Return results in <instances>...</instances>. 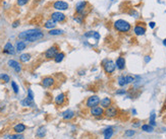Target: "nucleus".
I'll use <instances>...</instances> for the list:
<instances>
[{
    "label": "nucleus",
    "instance_id": "1",
    "mask_svg": "<svg viewBox=\"0 0 166 139\" xmlns=\"http://www.w3.org/2000/svg\"><path fill=\"white\" fill-rule=\"evenodd\" d=\"M43 37H44V34L39 30H29L21 32L19 35V39L26 40L28 42H36V41L42 39Z\"/></svg>",
    "mask_w": 166,
    "mask_h": 139
},
{
    "label": "nucleus",
    "instance_id": "2",
    "mask_svg": "<svg viewBox=\"0 0 166 139\" xmlns=\"http://www.w3.org/2000/svg\"><path fill=\"white\" fill-rule=\"evenodd\" d=\"M114 28L119 32H129L131 30V24L124 19H117L114 23Z\"/></svg>",
    "mask_w": 166,
    "mask_h": 139
},
{
    "label": "nucleus",
    "instance_id": "3",
    "mask_svg": "<svg viewBox=\"0 0 166 139\" xmlns=\"http://www.w3.org/2000/svg\"><path fill=\"white\" fill-rule=\"evenodd\" d=\"M103 68L105 73L112 74L113 72H114L115 68H116V65H115V63L112 60H105L103 62Z\"/></svg>",
    "mask_w": 166,
    "mask_h": 139
},
{
    "label": "nucleus",
    "instance_id": "4",
    "mask_svg": "<svg viewBox=\"0 0 166 139\" xmlns=\"http://www.w3.org/2000/svg\"><path fill=\"white\" fill-rule=\"evenodd\" d=\"M100 97H98V95H92V97H90L88 100H87L86 102V107L87 108H94L96 107V106H98V105H100Z\"/></svg>",
    "mask_w": 166,
    "mask_h": 139
},
{
    "label": "nucleus",
    "instance_id": "5",
    "mask_svg": "<svg viewBox=\"0 0 166 139\" xmlns=\"http://www.w3.org/2000/svg\"><path fill=\"white\" fill-rule=\"evenodd\" d=\"M118 114H119V111H118V109H117L116 107L110 106V107H108L107 109L105 110L104 115H105L107 118H115V117L118 116Z\"/></svg>",
    "mask_w": 166,
    "mask_h": 139
},
{
    "label": "nucleus",
    "instance_id": "6",
    "mask_svg": "<svg viewBox=\"0 0 166 139\" xmlns=\"http://www.w3.org/2000/svg\"><path fill=\"white\" fill-rule=\"evenodd\" d=\"M58 53V47L57 46H52L49 49H47V51L45 52V58L46 59H54V57Z\"/></svg>",
    "mask_w": 166,
    "mask_h": 139
},
{
    "label": "nucleus",
    "instance_id": "7",
    "mask_svg": "<svg viewBox=\"0 0 166 139\" xmlns=\"http://www.w3.org/2000/svg\"><path fill=\"white\" fill-rule=\"evenodd\" d=\"M54 9L59 10V11H62V10H67L68 9V3L65 1H62V0H57L53 3Z\"/></svg>",
    "mask_w": 166,
    "mask_h": 139
},
{
    "label": "nucleus",
    "instance_id": "8",
    "mask_svg": "<svg viewBox=\"0 0 166 139\" xmlns=\"http://www.w3.org/2000/svg\"><path fill=\"white\" fill-rule=\"evenodd\" d=\"M104 113H105V111H104L103 108L98 107V106H96V107H94V108H91V111H90V114H91L93 117H95V118H99V117L103 116Z\"/></svg>",
    "mask_w": 166,
    "mask_h": 139
},
{
    "label": "nucleus",
    "instance_id": "9",
    "mask_svg": "<svg viewBox=\"0 0 166 139\" xmlns=\"http://www.w3.org/2000/svg\"><path fill=\"white\" fill-rule=\"evenodd\" d=\"M51 19H53L55 23H63V21L66 19V16L60 11H56V12H53L51 14Z\"/></svg>",
    "mask_w": 166,
    "mask_h": 139
},
{
    "label": "nucleus",
    "instance_id": "10",
    "mask_svg": "<svg viewBox=\"0 0 166 139\" xmlns=\"http://www.w3.org/2000/svg\"><path fill=\"white\" fill-rule=\"evenodd\" d=\"M55 84V79L52 76H46L42 79V85L45 88H50Z\"/></svg>",
    "mask_w": 166,
    "mask_h": 139
},
{
    "label": "nucleus",
    "instance_id": "11",
    "mask_svg": "<svg viewBox=\"0 0 166 139\" xmlns=\"http://www.w3.org/2000/svg\"><path fill=\"white\" fill-rule=\"evenodd\" d=\"M7 64L9 65V67L13 68V70L15 72H17V73H19V72L21 71V65L19 64V63L17 62V61H15V60H9Z\"/></svg>",
    "mask_w": 166,
    "mask_h": 139
},
{
    "label": "nucleus",
    "instance_id": "12",
    "mask_svg": "<svg viewBox=\"0 0 166 139\" xmlns=\"http://www.w3.org/2000/svg\"><path fill=\"white\" fill-rule=\"evenodd\" d=\"M3 53L5 54H8V55H14L15 53V50H14L13 46L11 45V43H6L5 46L3 47Z\"/></svg>",
    "mask_w": 166,
    "mask_h": 139
},
{
    "label": "nucleus",
    "instance_id": "13",
    "mask_svg": "<svg viewBox=\"0 0 166 139\" xmlns=\"http://www.w3.org/2000/svg\"><path fill=\"white\" fill-rule=\"evenodd\" d=\"M87 5H88V2H87V1H81V2L77 3V4L75 5V10H77V13L82 14L83 12L86 10Z\"/></svg>",
    "mask_w": 166,
    "mask_h": 139
},
{
    "label": "nucleus",
    "instance_id": "14",
    "mask_svg": "<svg viewBox=\"0 0 166 139\" xmlns=\"http://www.w3.org/2000/svg\"><path fill=\"white\" fill-rule=\"evenodd\" d=\"M66 101V97H65V93H59L56 97H55V104L58 106V107H61L64 105Z\"/></svg>",
    "mask_w": 166,
    "mask_h": 139
},
{
    "label": "nucleus",
    "instance_id": "15",
    "mask_svg": "<svg viewBox=\"0 0 166 139\" xmlns=\"http://www.w3.org/2000/svg\"><path fill=\"white\" fill-rule=\"evenodd\" d=\"M75 114L73 111H71V110H66V111H64L62 113V118L64 119V120H73V118H75Z\"/></svg>",
    "mask_w": 166,
    "mask_h": 139
},
{
    "label": "nucleus",
    "instance_id": "16",
    "mask_svg": "<svg viewBox=\"0 0 166 139\" xmlns=\"http://www.w3.org/2000/svg\"><path fill=\"white\" fill-rule=\"evenodd\" d=\"M100 105H101V107L103 108V109H107L108 107L112 106V100H111L110 97H103V100H101Z\"/></svg>",
    "mask_w": 166,
    "mask_h": 139
},
{
    "label": "nucleus",
    "instance_id": "17",
    "mask_svg": "<svg viewBox=\"0 0 166 139\" xmlns=\"http://www.w3.org/2000/svg\"><path fill=\"white\" fill-rule=\"evenodd\" d=\"M115 65L116 67L119 70H123L125 68V59L123 57H118L116 59V62H115Z\"/></svg>",
    "mask_w": 166,
    "mask_h": 139
},
{
    "label": "nucleus",
    "instance_id": "18",
    "mask_svg": "<svg viewBox=\"0 0 166 139\" xmlns=\"http://www.w3.org/2000/svg\"><path fill=\"white\" fill-rule=\"evenodd\" d=\"M113 133H114V130H113L112 127L106 128V129L103 131L104 139H111V137L113 136Z\"/></svg>",
    "mask_w": 166,
    "mask_h": 139
},
{
    "label": "nucleus",
    "instance_id": "19",
    "mask_svg": "<svg viewBox=\"0 0 166 139\" xmlns=\"http://www.w3.org/2000/svg\"><path fill=\"white\" fill-rule=\"evenodd\" d=\"M133 32H135V34H136L137 36H143L146 32V28H145V26L137 24V26H135V28H133Z\"/></svg>",
    "mask_w": 166,
    "mask_h": 139
},
{
    "label": "nucleus",
    "instance_id": "20",
    "mask_svg": "<svg viewBox=\"0 0 166 139\" xmlns=\"http://www.w3.org/2000/svg\"><path fill=\"white\" fill-rule=\"evenodd\" d=\"M46 127H44V126H41V127L38 128L37 132H36V136L38 137V138H44L45 135H46Z\"/></svg>",
    "mask_w": 166,
    "mask_h": 139
},
{
    "label": "nucleus",
    "instance_id": "21",
    "mask_svg": "<svg viewBox=\"0 0 166 139\" xmlns=\"http://www.w3.org/2000/svg\"><path fill=\"white\" fill-rule=\"evenodd\" d=\"M27 129V126L23 123H19L13 127V131L15 133H23Z\"/></svg>",
    "mask_w": 166,
    "mask_h": 139
},
{
    "label": "nucleus",
    "instance_id": "22",
    "mask_svg": "<svg viewBox=\"0 0 166 139\" xmlns=\"http://www.w3.org/2000/svg\"><path fill=\"white\" fill-rule=\"evenodd\" d=\"M55 26H56V23L53 21V19H48V21L45 23V24H44V26L46 28H51V30H53L54 28H55Z\"/></svg>",
    "mask_w": 166,
    "mask_h": 139
},
{
    "label": "nucleus",
    "instance_id": "23",
    "mask_svg": "<svg viewBox=\"0 0 166 139\" xmlns=\"http://www.w3.org/2000/svg\"><path fill=\"white\" fill-rule=\"evenodd\" d=\"M64 57H65V54L62 53V52H58V53L56 54V56L54 57V61L56 63H60V62H62Z\"/></svg>",
    "mask_w": 166,
    "mask_h": 139
},
{
    "label": "nucleus",
    "instance_id": "24",
    "mask_svg": "<svg viewBox=\"0 0 166 139\" xmlns=\"http://www.w3.org/2000/svg\"><path fill=\"white\" fill-rule=\"evenodd\" d=\"M4 139H25V137L21 135V133H15L13 135H7L4 137Z\"/></svg>",
    "mask_w": 166,
    "mask_h": 139
},
{
    "label": "nucleus",
    "instance_id": "25",
    "mask_svg": "<svg viewBox=\"0 0 166 139\" xmlns=\"http://www.w3.org/2000/svg\"><path fill=\"white\" fill-rule=\"evenodd\" d=\"M21 105H23V107H33L34 106V101L30 100L29 97H27V99H25V100L21 102Z\"/></svg>",
    "mask_w": 166,
    "mask_h": 139
},
{
    "label": "nucleus",
    "instance_id": "26",
    "mask_svg": "<svg viewBox=\"0 0 166 139\" xmlns=\"http://www.w3.org/2000/svg\"><path fill=\"white\" fill-rule=\"evenodd\" d=\"M30 59H31V54H29V53L21 54V55L19 56V60H21V62H28V61H30Z\"/></svg>",
    "mask_w": 166,
    "mask_h": 139
},
{
    "label": "nucleus",
    "instance_id": "27",
    "mask_svg": "<svg viewBox=\"0 0 166 139\" xmlns=\"http://www.w3.org/2000/svg\"><path fill=\"white\" fill-rule=\"evenodd\" d=\"M142 130L143 131H145V132H153V130H154V128H153L152 125H150V124H145V125L142 126Z\"/></svg>",
    "mask_w": 166,
    "mask_h": 139
},
{
    "label": "nucleus",
    "instance_id": "28",
    "mask_svg": "<svg viewBox=\"0 0 166 139\" xmlns=\"http://www.w3.org/2000/svg\"><path fill=\"white\" fill-rule=\"evenodd\" d=\"M26 43L25 42H23V41H19V42H17V51H23V50H25L26 49Z\"/></svg>",
    "mask_w": 166,
    "mask_h": 139
},
{
    "label": "nucleus",
    "instance_id": "29",
    "mask_svg": "<svg viewBox=\"0 0 166 139\" xmlns=\"http://www.w3.org/2000/svg\"><path fill=\"white\" fill-rule=\"evenodd\" d=\"M117 82H118V85H119V86H124L126 84L125 76H123V75L119 76V77H118V80H117Z\"/></svg>",
    "mask_w": 166,
    "mask_h": 139
},
{
    "label": "nucleus",
    "instance_id": "30",
    "mask_svg": "<svg viewBox=\"0 0 166 139\" xmlns=\"http://www.w3.org/2000/svg\"><path fill=\"white\" fill-rule=\"evenodd\" d=\"M0 80L4 81V82H9L10 81V77L8 74H5V73H2L0 74Z\"/></svg>",
    "mask_w": 166,
    "mask_h": 139
},
{
    "label": "nucleus",
    "instance_id": "31",
    "mask_svg": "<svg viewBox=\"0 0 166 139\" xmlns=\"http://www.w3.org/2000/svg\"><path fill=\"white\" fill-rule=\"evenodd\" d=\"M62 32H63V30H56V28H53V30H51L49 32V35H51V36H58V35H61Z\"/></svg>",
    "mask_w": 166,
    "mask_h": 139
},
{
    "label": "nucleus",
    "instance_id": "32",
    "mask_svg": "<svg viewBox=\"0 0 166 139\" xmlns=\"http://www.w3.org/2000/svg\"><path fill=\"white\" fill-rule=\"evenodd\" d=\"M155 119H156V115H155V113L153 112V113L151 114V116H150V125H152L153 127H154V126H156Z\"/></svg>",
    "mask_w": 166,
    "mask_h": 139
},
{
    "label": "nucleus",
    "instance_id": "33",
    "mask_svg": "<svg viewBox=\"0 0 166 139\" xmlns=\"http://www.w3.org/2000/svg\"><path fill=\"white\" fill-rule=\"evenodd\" d=\"M125 80H126V84L133 83V81H135V77L131 76V75H126V76H125Z\"/></svg>",
    "mask_w": 166,
    "mask_h": 139
},
{
    "label": "nucleus",
    "instance_id": "34",
    "mask_svg": "<svg viewBox=\"0 0 166 139\" xmlns=\"http://www.w3.org/2000/svg\"><path fill=\"white\" fill-rule=\"evenodd\" d=\"M11 86H12V89H13L14 93H19V86H17L15 81H11Z\"/></svg>",
    "mask_w": 166,
    "mask_h": 139
},
{
    "label": "nucleus",
    "instance_id": "35",
    "mask_svg": "<svg viewBox=\"0 0 166 139\" xmlns=\"http://www.w3.org/2000/svg\"><path fill=\"white\" fill-rule=\"evenodd\" d=\"M30 0H17V5L19 6H23V5H26L29 3Z\"/></svg>",
    "mask_w": 166,
    "mask_h": 139
},
{
    "label": "nucleus",
    "instance_id": "36",
    "mask_svg": "<svg viewBox=\"0 0 166 139\" xmlns=\"http://www.w3.org/2000/svg\"><path fill=\"white\" fill-rule=\"evenodd\" d=\"M28 97L30 99V100L34 101V95H33V91H32L31 88H29L28 89Z\"/></svg>",
    "mask_w": 166,
    "mask_h": 139
},
{
    "label": "nucleus",
    "instance_id": "37",
    "mask_svg": "<svg viewBox=\"0 0 166 139\" xmlns=\"http://www.w3.org/2000/svg\"><path fill=\"white\" fill-rule=\"evenodd\" d=\"M135 130H127V131H126L125 132V135L127 137H131V136H133V135H135Z\"/></svg>",
    "mask_w": 166,
    "mask_h": 139
},
{
    "label": "nucleus",
    "instance_id": "38",
    "mask_svg": "<svg viewBox=\"0 0 166 139\" xmlns=\"http://www.w3.org/2000/svg\"><path fill=\"white\" fill-rule=\"evenodd\" d=\"M93 38H94V39H96V40H99V39H100V35H99V32H94V34H93Z\"/></svg>",
    "mask_w": 166,
    "mask_h": 139
},
{
    "label": "nucleus",
    "instance_id": "39",
    "mask_svg": "<svg viewBox=\"0 0 166 139\" xmlns=\"http://www.w3.org/2000/svg\"><path fill=\"white\" fill-rule=\"evenodd\" d=\"M19 23H21L19 21H15L13 23H12V28H17V26H19Z\"/></svg>",
    "mask_w": 166,
    "mask_h": 139
},
{
    "label": "nucleus",
    "instance_id": "40",
    "mask_svg": "<svg viewBox=\"0 0 166 139\" xmlns=\"http://www.w3.org/2000/svg\"><path fill=\"white\" fill-rule=\"evenodd\" d=\"M116 93L117 95H124V93H126V91L124 89H120V91H117Z\"/></svg>",
    "mask_w": 166,
    "mask_h": 139
},
{
    "label": "nucleus",
    "instance_id": "41",
    "mask_svg": "<svg viewBox=\"0 0 166 139\" xmlns=\"http://www.w3.org/2000/svg\"><path fill=\"white\" fill-rule=\"evenodd\" d=\"M155 24H156V23H155L154 21H151V23H149V26H150V28H155Z\"/></svg>",
    "mask_w": 166,
    "mask_h": 139
},
{
    "label": "nucleus",
    "instance_id": "42",
    "mask_svg": "<svg viewBox=\"0 0 166 139\" xmlns=\"http://www.w3.org/2000/svg\"><path fill=\"white\" fill-rule=\"evenodd\" d=\"M150 60H151V58H150L149 56H146V58H145V62H146V63H148Z\"/></svg>",
    "mask_w": 166,
    "mask_h": 139
},
{
    "label": "nucleus",
    "instance_id": "43",
    "mask_svg": "<svg viewBox=\"0 0 166 139\" xmlns=\"http://www.w3.org/2000/svg\"><path fill=\"white\" fill-rule=\"evenodd\" d=\"M163 45L166 47V39H164V40H163Z\"/></svg>",
    "mask_w": 166,
    "mask_h": 139
},
{
    "label": "nucleus",
    "instance_id": "44",
    "mask_svg": "<svg viewBox=\"0 0 166 139\" xmlns=\"http://www.w3.org/2000/svg\"><path fill=\"white\" fill-rule=\"evenodd\" d=\"M165 108H166V100H165Z\"/></svg>",
    "mask_w": 166,
    "mask_h": 139
},
{
    "label": "nucleus",
    "instance_id": "45",
    "mask_svg": "<svg viewBox=\"0 0 166 139\" xmlns=\"http://www.w3.org/2000/svg\"><path fill=\"white\" fill-rule=\"evenodd\" d=\"M84 139H86V138H84ZM87 139H90V138H87Z\"/></svg>",
    "mask_w": 166,
    "mask_h": 139
}]
</instances>
